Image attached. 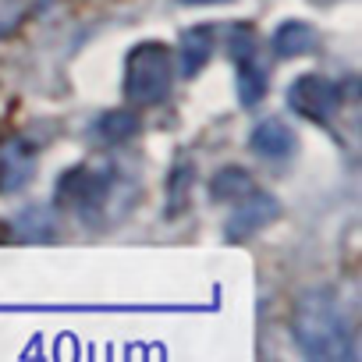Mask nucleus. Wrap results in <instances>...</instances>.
<instances>
[{
	"instance_id": "1",
	"label": "nucleus",
	"mask_w": 362,
	"mask_h": 362,
	"mask_svg": "<svg viewBox=\"0 0 362 362\" xmlns=\"http://www.w3.org/2000/svg\"><path fill=\"white\" fill-rule=\"evenodd\" d=\"M295 337L313 358H344L348 355V323L327 295H309L295 320Z\"/></svg>"
},
{
	"instance_id": "2",
	"label": "nucleus",
	"mask_w": 362,
	"mask_h": 362,
	"mask_svg": "<svg viewBox=\"0 0 362 362\" xmlns=\"http://www.w3.org/2000/svg\"><path fill=\"white\" fill-rule=\"evenodd\" d=\"M174 78V64H170V50L160 43H142L128 54V68H124V93L128 100L149 107L160 103L170 89Z\"/></svg>"
},
{
	"instance_id": "3",
	"label": "nucleus",
	"mask_w": 362,
	"mask_h": 362,
	"mask_svg": "<svg viewBox=\"0 0 362 362\" xmlns=\"http://www.w3.org/2000/svg\"><path fill=\"white\" fill-rule=\"evenodd\" d=\"M288 96H291V107H295L298 114H305V117H313V121H320V124L337 110V86H334L330 78H323V75H305V78H298Z\"/></svg>"
},
{
	"instance_id": "4",
	"label": "nucleus",
	"mask_w": 362,
	"mask_h": 362,
	"mask_svg": "<svg viewBox=\"0 0 362 362\" xmlns=\"http://www.w3.org/2000/svg\"><path fill=\"white\" fill-rule=\"evenodd\" d=\"M274 217H277V199L267 196V192H249V196L238 199V210H235L231 221H228V235H231V238L256 235V231L267 228Z\"/></svg>"
},
{
	"instance_id": "5",
	"label": "nucleus",
	"mask_w": 362,
	"mask_h": 362,
	"mask_svg": "<svg viewBox=\"0 0 362 362\" xmlns=\"http://www.w3.org/2000/svg\"><path fill=\"white\" fill-rule=\"evenodd\" d=\"M231 54H235V64H238V96H242L245 107H252L267 93V75L252 57V36H235Z\"/></svg>"
},
{
	"instance_id": "6",
	"label": "nucleus",
	"mask_w": 362,
	"mask_h": 362,
	"mask_svg": "<svg viewBox=\"0 0 362 362\" xmlns=\"http://www.w3.org/2000/svg\"><path fill=\"white\" fill-rule=\"evenodd\" d=\"M252 149L263 160H291L298 149V135L284 121H259L252 128Z\"/></svg>"
},
{
	"instance_id": "7",
	"label": "nucleus",
	"mask_w": 362,
	"mask_h": 362,
	"mask_svg": "<svg viewBox=\"0 0 362 362\" xmlns=\"http://www.w3.org/2000/svg\"><path fill=\"white\" fill-rule=\"evenodd\" d=\"M316 47V36L305 22H284L277 33H274V54L277 57H302Z\"/></svg>"
},
{
	"instance_id": "8",
	"label": "nucleus",
	"mask_w": 362,
	"mask_h": 362,
	"mask_svg": "<svg viewBox=\"0 0 362 362\" xmlns=\"http://www.w3.org/2000/svg\"><path fill=\"white\" fill-rule=\"evenodd\" d=\"M214 43H217V40L210 36L206 25L189 29V33H185V43H181V71H185V75L203 71V64H206L210 54H214Z\"/></svg>"
},
{
	"instance_id": "9",
	"label": "nucleus",
	"mask_w": 362,
	"mask_h": 362,
	"mask_svg": "<svg viewBox=\"0 0 362 362\" xmlns=\"http://www.w3.org/2000/svg\"><path fill=\"white\" fill-rule=\"evenodd\" d=\"M252 192V181L242 167H224L217 177H214V185H210V196L217 203H238L242 196Z\"/></svg>"
},
{
	"instance_id": "10",
	"label": "nucleus",
	"mask_w": 362,
	"mask_h": 362,
	"mask_svg": "<svg viewBox=\"0 0 362 362\" xmlns=\"http://www.w3.org/2000/svg\"><path fill=\"white\" fill-rule=\"evenodd\" d=\"M132 132H135V117L124 114V110L107 114V117L100 121V135H103L107 142H117V139H124V135H132Z\"/></svg>"
}]
</instances>
